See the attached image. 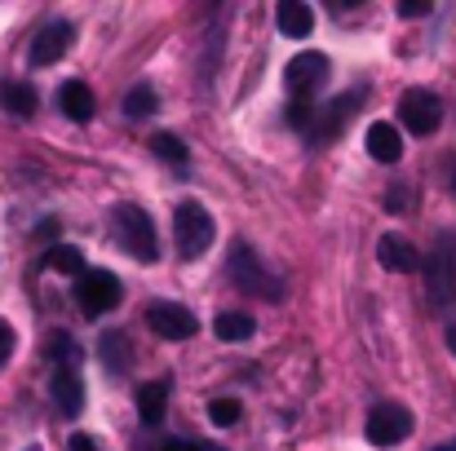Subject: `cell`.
Wrapping results in <instances>:
<instances>
[{"label": "cell", "instance_id": "1", "mask_svg": "<svg viewBox=\"0 0 456 451\" xmlns=\"http://www.w3.org/2000/svg\"><path fill=\"white\" fill-rule=\"evenodd\" d=\"M213 235H217V226H213V213H208L204 204L182 199V204L173 208V244H177V257H182V262L204 257L208 244H213Z\"/></svg>", "mask_w": 456, "mask_h": 451}, {"label": "cell", "instance_id": "2", "mask_svg": "<svg viewBox=\"0 0 456 451\" xmlns=\"http://www.w3.org/2000/svg\"><path fill=\"white\" fill-rule=\"evenodd\" d=\"M116 230H120V244H125L142 266H151L155 257H159L155 226H151V217H147L138 204H120V208H116Z\"/></svg>", "mask_w": 456, "mask_h": 451}, {"label": "cell", "instance_id": "3", "mask_svg": "<svg viewBox=\"0 0 456 451\" xmlns=\"http://www.w3.org/2000/svg\"><path fill=\"white\" fill-rule=\"evenodd\" d=\"M399 120H403L408 133L430 138V133L444 125V102H439L430 89H408V93L399 98Z\"/></svg>", "mask_w": 456, "mask_h": 451}, {"label": "cell", "instance_id": "4", "mask_svg": "<svg viewBox=\"0 0 456 451\" xmlns=\"http://www.w3.org/2000/svg\"><path fill=\"white\" fill-rule=\"evenodd\" d=\"M359 102H363V93L354 89V93H341V98H332V102H323V107H314V120H310V142L314 147H328L346 125H350V116L359 111Z\"/></svg>", "mask_w": 456, "mask_h": 451}, {"label": "cell", "instance_id": "5", "mask_svg": "<svg viewBox=\"0 0 456 451\" xmlns=\"http://www.w3.org/2000/svg\"><path fill=\"white\" fill-rule=\"evenodd\" d=\"M120 297H125V288H120V279L111 270H85L76 279V305L85 314H107V310L120 305Z\"/></svg>", "mask_w": 456, "mask_h": 451}, {"label": "cell", "instance_id": "6", "mask_svg": "<svg viewBox=\"0 0 456 451\" xmlns=\"http://www.w3.org/2000/svg\"><path fill=\"white\" fill-rule=\"evenodd\" d=\"M231 279L248 293V297H280V288H275V275L257 262V253L248 248V244H235V253H231Z\"/></svg>", "mask_w": 456, "mask_h": 451}, {"label": "cell", "instance_id": "7", "mask_svg": "<svg viewBox=\"0 0 456 451\" xmlns=\"http://www.w3.org/2000/svg\"><path fill=\"white\" fill-rule=\"evenodd\" d=\"M412 434V412L399 403H377L368 412V443L372 447H399Z\"/></svg>", "mask_w": 456, "mask_h": 451}, {"label": "cell", "instance_id": "8", "mask_svg": "<svg viewBox=\"0 0 456 451\" xmlns=\"http://www.w3.org/2000/svg\"><path fill=\"white\" fill-rule=\"evenodd\" d=\"M147 323H151L155 336H164V341H186V336H195V314L186 310V305H177V301H151L147 305Z\"/></svg>", "mask_w": 456, "mask_h": 451}, {"label": "cell", "instance_id": "9", "mask_svg": "<svg viewBox=\"0 0 456 451\" xmlns=\"http://www.w3.org/2000/svg\"><path fill=\"white\" fill-rule=\"evenodd\" d=\"M76 40V27L71 22H45L36 36H31V67H53Z\"/></svg>", "mask_w": 456, "mask_h": 451}, {"label": "cell", "instance_id": "10", "mask_svg": "<svg viewBox=\"0 0 456 451\" xmlns=\"http://www.w3.org/2000/svg\"><path fill=\"white\" fill-rule=\"evenodd\" d=\"M426 284H430V301L435 305H448L456 297V248L439 244L426 262Z\"/></svg>", "mask_w": 456, "mask_h": 451}, {"label": "cell", "instance_id": "11", "mask_svg": "<svg viewBox=\"0 0 456 451\" xmlns=\"http://www.w3.org/2000/svg\"><path fill=\"white\" fill-rule=\"evenodd\" d=\"M328 80V58L323 53H297L293 62H289V71H284V85H289V93L293 98H310L319 85Z\"/></svg>", "mask_w": 456, "mask_h": 451}, {"label": "cell", "instance_id": "12", "mask_svg": "<svg viewBox=\"0 0 456 451\" xmlns=\"http://www.w3.org/2000/svg\"><path fill=\"white\" fill-rule=\"evenodd\" d=\"M377 257H381V266H386V270H395V275H412V270L421 266V253H417L403 235H381Z\"/></svg>", "mask_w": 456, "mask_h": 451}, {"label": "cell", "instance_id": "13", "mask_svg": "<svg viewBox=\"0 0 456 451\" xmlns=\"http://www.w3.org/2000/svg\"><path fill=\"white\" fill-rule=\"evenodd\" d=\"M275 22H280V36L289 40H302L314 31V9L305 0H280L275 4Z\"/></svg>", "mask_w": 456, "mask_h": 451}, {"label": "cell", "instance_id": "14", "mask_svg": "<svg viewBox=\"0 0 456 451\" xmlns=\"http://www.w3.org/2000/svg\"><path fill=\"white\" fill-rule=\"evenodd\" d=\"M53 403H58V412L71 416V421L85 412V385H80V376H76L71 367H58V372H53Z\"/></svg>", "mask_w": 456, "mask_h": 451}, {"label": "cell", "instance_id": "15", "mask_svg": "<svg viewBox=\"0 0 456 451\" xmlns=\"http://www.w3.org/2000/svg\"><path fill=\"white\" fill-rule=\"evenodd\" d=\"M58 107H62L67 120L85 125V120H94V89H89L85 80H67V85L58 89Z\"/></svg>", "mask_w": 456, "mask_h": 451}, {"label": "cell", "instance_id": "16", "mask_svg": "<svg viewBox=\"0 0 456 451\" xmlns=\"http://www.w3.org/2000/svg\"><path fill=\"white\" fill-rule=\"evenodd\" d=\"M368 155H372L377 164H399V155H403L399 129H395V125H372V129H368Z\"/></svg>", "mask_w": 456, "mask_h": 451}, {"label": "cell", "instance_id": "17", "mask_svg": "<svg viewBox=\"0 0 456 451\" xmlns=\"http://www.w3.org/2000/svg\"><path fill=\"white\" fill-rule=\"evenodd\" d=\"M253 314H244V310H222L217 318H213V332H217V341H226V345H235V341H248L253 336Z\"/></svg>", "mask_w": 456, "mask_h": 451}, {"label": "cell", "instance_id": "18", "mask_svg": "<svg viewBox=\"0 0 456 451\" xmlns=\"http://www.w3.org/2000/svg\"><path fill=\"white\" fill-rule=\"evenodd\" d=\"M98 354H102V363H107L111 372H129V363H134L129 332H102V341H98Z\"/></svg>", "mask_w": 456, "mask_h": 451}, {"label": "cell", "instance_id": "19", "mask_svg": "<svg viewBox=\"0 0 456 451\" xmlns=\"http://www.w3.org/2000/svg\"><path fill=\"white\" fill-rule=\"evenodd\" d=\"M0 102H4V111L9 116H36V102H40V93L27 85V80H9L4 89H0Z\"/></svg>", "mask_w": 456, "mask_h": 451}, {"label": "cell", "instance_id": "20", "mask_svg": "<svg viewBox=\"0 0 456 451\" xmlns=\"http://www.w3.org/2000/svg\"><path fill=\"white\" fill-rule=\"evenodd\" d=\"M164 407H168V385L164 381H147L138 390V416H142V425H159L164 421Z\"/></svg>", "mask_w": 456, "mask_h": 451}, {"label": "cell", "instance_id": "21", "mask_svg": "<svg viewBox=\"0 0 456 451\" xmlns=\"http://www.w3.org/2000/svg\"><path fill=\"white\" fill-rule=\"evenodd\" d=\"M45 270H58V275H85L89 266H85V257H80V248H67V244H58V248H49L45 253Z\"/></svg>", "mask_w": 456, "mask_h": 451}, {"label": "cell", "instance_id": "22", "mask_svg": "<svg viewBox=\"0 0 456 451\" xmlns=\"http://www.w3.org/2000/svg\"><path fill=\"white\" fill-rule=\"evenodd\" d=\"M155 107H159V98H155L151 85H138V89L125 93V116H134V120H147Z\"/></svg>", "mask_w": 456, "mask_h": 451}, {"label": "cell", "instance_id": "23", "mask_svg": "<svg viewBox=\"0 0 456 451\" xmlns=\"http://www.w3.org/2000/svg\"><path fill=\"white\" fill-rule=\"evenodd\" d=\"M151 150L159 159H168V164H177V168H186V159H191V150L182 138H173V133H155L151 138Z\"/></svg>", "mask_w": 456, "mask_h": 451}, {"label": "cell", "instance_id": "24", "mask_svg": "<svg viewBox=\"0 0 456 451\" xmlns=\"http://www.w3.org/2000/svg\"><path fill=\"white\" fill-rule=\"evenodd\" d=\"M208 421L213 425H235L240 421V403L235 399H213L208 403Z\"/></svg>", "mask_w": 456, "mask_h": 451}, {"label": "cell", "instance_id": "25", "mask_svg": "<svg viewBox=\"0 0 456 451\" xmlns=\"http://www.w3.org/2000/svg\"><path fill=\"white\" fill-rule=\"evenodd\" d=\"M9 354H13V327L0 318V367L9 363Z\"/></svg>", "mask_w": 456, "mask_h": 451}, {"label": "cell", "instance_id": "26", "mask_svg": "<svg viewBox=\"0 0 456 451\" xmlns=\"http://www.w3.org/2000/svg\"><path fill=\"white\" fill-rule=\"evenodd\" d=\"M426 13H430L426 0H403V4H399V18H426Z\"/></svg>", "mask_w": 456, "mask_h": 451}, {"label": "cell", "instance_id": "27", "mask_svg": "<svg viewBox=\"0 0 456 451\" xmlns=\"http://www.w3.org/2000/svg\"><path fill=\"white\" fill-rule=\"evenodd\" d=\"M67 451H102L89 434H71V443H67Z\"/></svg>", "mask_w": 456, "mask_h": 451}, {"label": "cell", "instance_id": "28", "mask_svg": "<svg viewBox=\"0 0 456 451\" xmlns=\"http://www.w3.org/2000/svg\"><path fill=\"white\" fill-rule=\"evenodd\" d=\"M386 204H390V213H403V204H408V190H403V186H395Z\"/></svg>", "mask_w": 456, "mask_h": 451}, {"label": "cell", "instance_id": "29", "mask_svg": "<svg viewBox=\"0 0 456 451\" xmlns=\"http://www.w3.org/2000/svg\"><path fill=\"white\" fill-rule=\"evenodd\" d=\"M159 451H200V443H182V439H168Z\"/></svg>", "mask_w": 456, "mask_h": 451}, {"label": "cell", "instance_id": "30", "mask_svg": "<svg viewBox=\"0 0 456 451\" xmlns=\"http://www.w3.org/2000/svg\"><path fill=\"white\" fill-rule=\"evenodd\" d=\"M448 350H452V354H456V318H452V323H448Z\"/></svg>", "mask_w": 456, "mask_h": 451}, {"label": "cell", "instance_id": "31", "mask_svg": "<svg viewBox=\"0 0 456 451\" xmlns=\"http://www.w3.org/2000/svg\"><path fill=\"white\" fill-rule=\"evenodd\" d=\"M200 451H226V447H213V443H200Z\"/></svg>", "mask_w": 456, "mask_h": 451}, {"label": "cell", "instance_id": "32", "mask_svg": "<svg viewBox=\"0 0 456 451\" xmlns=\"http://www.w3.org/2000/svg\"><path fill=\"white\" fill-rule=\"evenodd\" d=\"M435 451H456V443H448V447H435Z\"/></svg>", "mask_w": 456, "mask_h": 451}, {"label": "cell", "instance_id": "33", "mask_svg": "<svg viewBox=\"0 0 456 451\" xmlns=\"http://www.w3.org/2000/svg\"><path fill=\"white\" fill-rule=\"evenodd\" d=\"M27 451H36V447H27Z\"/></svg>", "mask_w": 456, "mask_h": 451}]
</instances>
